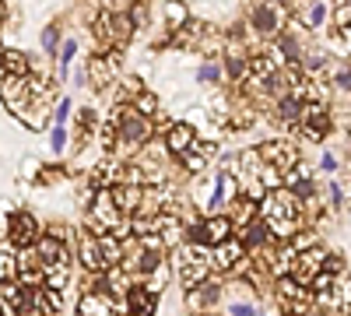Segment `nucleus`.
<instances>
[{"instance_id":"21","label":"nucleus","mask_w":351,"mask_h":316,"mask_svg":"<svg viewBox=\"0 0 351 316\" xmlns=\"http://www.w3.org/2000/svg\"><path fill=\"white\" fill-rule=\"evenodd\" d=\"M186 21H190L186 4H180V0H169V4H165V25H169V28H183Z\"/></svg>"},{"instance_id":"37","label":"nucleus","mask_w":351,"mask_h":316,"mask_svg":"<svg viewBox=\"0 0 351 316\" xmlns=\"http://www.w3.org/2000/svg\"><path fill=\"white\" fill-rule=\"evenodd\" d=\"M67 112H71V102H67V99H64V102H60V106H56V127H60V123H64V120H67Z\"/></svg>"},{"instance_id":"12","label":"nucleus","mask_w":351,"mask_h":316,"mask_svg":"<svg viewBox=\"0 0 351 316\" xmlns=\"http://www.w3.org/2000/svg\"><path fill=\"white\" fill-rule=\"evenodd\" d=\"M243 253H246V243L243 239H225V243H218L215 246V267H221V271H228V267H236V264H243Z\"/></svg>"},{"instance_id":"2","label":"nucleus","mask_w":351,"mask_h":316,"mask_svg":"<svg viewBox=\"0 0 351 316\" xmlns=\"http://www.w3.org/2000/svg\"><path fill=\"white\" fill-rule=\"evenodd\" d=\"M211 267H215V250H208V243H186L176 253V274H180L183 289H197Z\"/></svg>"},{"instance_id":"1","label":"nucleus","mask_w":351,"mask_h":316,"mask_svg":"<svg viewBox=\"0 0 351 316\" xmlns=\"http://www.w3.org/2000/svg\"><path fill=\"white\" fill-rule=\"evenodd\" d=\"M260 204H263L260 208L263 218H267V225H271V236L288 243L291 232H295V225H299V218H302V200L291 193L288 186H281V190H271Z\"/></svg>"},{"instance_id":"18","label":"nucleus","mask_w":351,"mask_h":316,"mask_svg":"<svg viewBox=\"0 0 351 316\" xmlns=\"http://www.w3.org/2000/svg\"><path fill=\"white\" fill-rule=\"evenodd\" d=\"M99 246H102V260H106L109 271L123 264V243L116 239L112 232H102V236H99Z\"/></svg>"},{"instance_id":"14","label":"nucleus","mask_w":351,"mask_h":316,"mask_svg":"<svg viewBox=\"0 0 351 316\" xmlns=\"http://www.w3.org/2000/svg\"><path fill=\"white\" fill-rule=\"evenodd\" d=\"M116 64H120V56H95L92 64H88V81L95 84V88H106V84L116 77Z\"/></svg>"},{"instance_id":"13","label":"nucleus","mask_w":351,"mask_h":316,"mask_svg":"<svg viewBox=\"0 0 351 316\" xmlns=\"http://www.w3.org/2000/svg\"><path fill=\"white\" fill-rule=\"evenodd\" d=\"M232 232H236V221H232L228 215H215L204 221V243L208 246H218L225 239H232Z\"/></svg>"},{"instance_id":"30","label":"nucleus","mask_w":351,"mask_h":316,"mask_svg":"<svg viewBox=\"0 0 351 316\" xmlns=\"http://www.w3.org/2000/svg\"><path fill=\"white\" fill-rule=\"evenodd\" d=\"M334 21H337V28H348L351 25V0H341V4H337Z\"/></svg>"},{"instance_id":"35","label":"nucleus","mask_w":351,"mask_h":316,"mask_svg":"<svg viewBox=\"0 0 351 316\" xmlns=\"http://www.w3.org/2000/svg\"><path fill=\"white\" fill-rule=\"evenodd\" d=\"M74 53H77V42H64V67H60V74H67V64H71Z\"/></svg>"},{"instance_id":"23","label":"nucleus","mask_w":351,"mask_h":316,"mask_svg":"<svg viewBox=\"0 0 351 316\" xmlns=\"http://www.w3.org/2000/svg\"><path fill=\"white\" fill-rule=\"evenodd\" d=\"M215 302H218V289H215V284H200L197 292H190V306H193V309L215 306Z\"/></svg>"},{"instance_id":"4","label":"nucleus","mask_w":351,"mask_h":316,"mask_svg":"<svg viewBox=\"0 0 351 316\" xmlns=\"http://www.w3.org/2000/svg\"><path fill=\"white\" fill-rule=\"evenodd\" d=\"M148 137H152V120L141 117L137 109H127L123 120H120V134H116V141H120L123 148H137V145H144Z\"/></svg>"},{"instance_id":"29","label":"nucleus","mask_w":351,"mask_h":316,"mask_svg":"<svg viewBox=\"0 0 351 316\" xmlns=\"http://www.w3.org/2000/svg\"><path fill=\"white\" fill-rule=\"evenodd\" d=\"M56 46H60V32H56V25L43 28V49L46 53H56Z\"/></svg>"},{"instance_id":"15","label":"nucleus","mask_w":351,"mask_h":316,"mask_svg":"<svg viewBox=\"0 0 351 316\" xmlns=\"http://www.w3.org/2000/svg\"><path fill=\"white\" fill-rule=\"evenodd\" d=\"M81 264L92 271V274H102L109 271L106 260H102V246H99V236H81Z\"/></svg>"},{"instance_id":"39","label":"nucleus","mask_w":351,"mask_h":316,"mask_svg":"<svg viewBox=\"0 0 351 316\" xmlns=\"http://www.w3.org/2000/svg\"><path fill=\"white\" fill-rule=\"evenodd\" d=\"M267 316H285V313H278V309H267Z\"/></svg>"},{"instance_id":"8","label":"nucleus","mask_w":351,"mask_h":316,"mask_svg":"<svg viewBox=\"0 0 351 316\" xmlns=\"http://www.w3.org/2000/svg\"><path fill=\"white\" fill-rule=\"evenodd\" d=\"M8 236H11L14 246H36L39 243V225H36V218L28 215V211H14Z\"/></svg>"},{"instance_id":"11","label":"nucleus","mask_w":351,"mask_h":316,"mask_svg":"<svg viewBox=\"0 0 351 316\" xmlns=\"http://www.w3.org/2000/svg\"><path fill=\"white\" fill-rule=\"evenodd\" d=\"M134 25H137L134 14H112V11L102 14V28H106V36H109L116 46H123V42L134 36Z\"/></svg>"},{"instance_id":"40","label":"nucleus","mask_w":351,"mask_h":316,"mask_svg":"<svg viewBox=\"0 0 351 316\" xmlns=\"http://www.w3.org/2000/svg\"><path fill=\"white\" fill-rule=\"evenodd\" d=\"M274 4H278V0H274ZM281 4H285V0H281Z\"/></svg>"},{"instance_id":"6","label":"nucleus","mask_w":351,"mask_h":316,"mask_svg":"<svg viewBox=\"0 0 351 316\" xmlns=\"http://www.w3.org/2000/svg\"><path fill=\"white\" fill-rule=\"evenodd\" d=\"M324 264H327V250H319L316 243L309 246V250H299V256H295V267H291V274H295V281H302V284H309L319 271H324Z\"/></svg>"},{"instance_id":"9","label":"nucleus","mask_w":351,"mask_h":316,"mask_svg":"<svg viewBox=\"0 0 351 316\" xmlns=\"http://www.w3.org/2000/svg\"><path fill=\"white\" fill-rule=\"evenodd\" d=\"M193 141H197V127H193V123H169V130H165V148H169L172 155L190 151Z\"/></svg>"},{"instance_id":"24","label":"nucleus","mask_w":351,"mask_h":316,"mask_svg":"<svg viewBox=\"0 0 351 316\" xmlns=\"http://www.w3.org/2000/svg\"><path fill=\"white\" fill-rule=\"evenodd\" d=\"M225 67H228V77H236V81L250 74V60H246V56H239V53H232Z\"/></svg>"},{"instance_id":"26","label":"nucleus","mask_w":351,"mask_h":316,"mask_svg":"<svg viewBox=\"0 0 351 316\" xmlns=\"http://www.w3.org/2000/svg\"><path fill=\"white\" fill-rule=\"evenodd\" d=\"M134 109L141 112V117H155V109H158V99H155L152 92H144V95H137V99H134Z\"/></svg>"},{"instance_id":"25","label":"nucleus","mask_w":351,"mask_h":316,"mask_svg":"<svg viewBox=\"0 0 351 316\" xmlns=\"http://www.w3.org/2000/svg\"><path fill=\"white\" fill-rule=\"evenodd\" d=\"M324 18H327V8L316 4V0H313V4L306 8V14H302V21H306L309 28H319V25H324Z\"/></svg>"},{"instance_id":"3","label":"nucleus","mask_w":351,"mask_h":316,"mask_svg":"<svg viewBox=\"0 0 351 316\" xmlns=\"http://www.w3.org/2000/svg\"><path fill=\"white\" fill-rule=\"evenodd\" d=\"M120 218H123V208L116 204L112 186H109V190H99V193H95V200H92V215H88V228L102 236V232H112V228L120 225Z\"/></svg>"},{"instance_id":"16","label":"nucleus","mask_w":351,"mask_h":316,"mask_svg":"<svg viewBox=\"0 0 351 316\" xmlns=\"http://www.w3.org/2000/svg\"><path fill=\"white\" fill-rule=\"evenodd\" d=\"M39 256H43V264H46V271L49 267H56V264H67V253H64V246H60V239H56V232L53 236H39Z\"/></svg>"},{"instance_id":"33","label":"nucleus","mask_w":351,"mask_h":316,"mask_svg":"<svg viewBox=\"0 0 351 316\" xmlns=\"http://www.w3.org/2000/svg\"><path fill=\"white\" fill-rule=\"evenodd\" d=\"M77 123H81V134H88V130H95V112H92V109H81V117H77Z\"/></svg>"},{"instance_id":"17","label":"nucleus","mask_w":351,"mask_h":316,"mask_svg":"<svg viewBox=\"0 0 351 316\" xmlns=\"http://www.w3.org/2000/svg\"><path fill=\"white\" fill-rule=\"evenodd\" d=\"M0 67H4V74H14V77H25L28 71V56L21 49H0Z\"/></svg>"},{"instance_id":"38","label":"nucleus","mask_w":351,"mask_h":316,"mask_svg":"<svg viewBox=\"0 0 351 316\" xmlns=\"http://www.w3.org/2000/svg\"><path fill=\"white\" fill-rule=\"evenodd\" d=\"M319 165H324L327 172H334V169H337V158H334V155H324V162H319Z\"/></svg>"},{"instance_id":"31","label":"nucleus","mask_w":351,"mask_h":316,"mask_svg":"<svg viewBox=\"0 0 351 316\" xmlns=\"http://www.w3.org/2000/svg\"><path fill=\"white\" fill-rule=\"evenodd\" d=\"M197 77H200V81H208V84H215V81L221 77V67H218V64H204Z\"/></svg>"},{"instance_id":"7","label":"nucleus","mask_w":351,"mask_h":316,"mask_svg":"<svg viewBox=\"0 0 351 316\" xmlns=\"http://www.w3.org/2000/svg\"><path fill=\"white\" fill-rule=\"evenodd\" d=\"M281 21H285V11L274 4H260V8H253V14H250V28L256 36H278L281 32Z\"/></svg>"},{"instance_id":"28","label":"nucleus","mask_w":351,"mask_h":316,"mask_svg":"<svg viewBox=\"0 0 351 316\" xmlns=\"http://www.w3.org/2000/svg\"><path fill=\"white\" fill-rule=\"evenodd\" d=\"M236 208H239V211L232 215V221H236V225H243V228H246V225H250V215H253V204H250V197H243V200H239Z\"/></svg>"},{"instance_id":"27","label":"nucleus","mask_w":351,"mask_h":316,"mask_svg":"<svg viewBox=\"0 0 351 316\" xmlns=\"http://www.w3.org/2000/svg\"><path fill=\"white\" fill-rule=\"evenodd\" d=\"M180 158H183V165H186L190 172H204V165H208V155H197V148L183 151Z\"/></svg>"},{"instance_id":"19","label":"nucleus","mask_w":351,"mask_h":316,"mask_svg":"<svg viewBox=\"0 0 351 316\" xmlns=\"http://www.w3.org/2000/svg\"><path fill=\"white\" fill-rule=\"evenodd\" d=\"M267 239H271V225H267V218L250 221V225L243 228V243H246V246H253V250H260Z\"/></svg>"},{"instance_id":"10","label":"nucleus","mask_w":351,"mask_h":316,"mask_svg":"<svg viewBox=\"0 0 351 316\" xmlns=\"http://www.w3.org/2000/svg\"><path fill=\"white\" fill-rule=\"evenodd\" d=\"M77 316H120V313H116L106 289H99V292H84V299L77 302Z\"/></svg>"},{"instance_id":"22","label":"nucleus","mask_w":351,"mask_h":316,"mask_svg":"<svg viewBox=\"0 0 351 316\" xmlns=\"http://www.w3.org/2000/svg\"><path fill=\"white\" fill-rule=\"evenodd\" d=\"M278 53H281V60H285V64H299V56H302L295 36H281V39H278Z\"/></svg>"},{"instance_id":"5","label":"nucleus","mask_w":351,"mask_h":316,"mask_svg":"<svg viewBox=\"0 0 351 316\" xmlns=\"http://www.w3.org/2000/svg\"><path fill=\"white\" fill-rule=\"evenodd\" d=\"M256 155H260V162L274 165L281 176H285V172H291V169H299V151L291 148V145H281V141H271V145L256 148Z\"/></svg>"},{"instance_id":"32","label":"nucleus","mask_w":351,"mask_h":316,"mask_svg":"<svg viewBox=\"0 0 351 316\" xmlns=\"http://www.w3.org/2000/svg\"><path fill=\"white\" fill-rule=\"evenodd\" d=\"M334 84H337L341 92H351V64H348L344 71H337V74H334Z\"/></svg>"},{"instance_id":"20","label":"nucleus","mask_w":351,"mask_h":316,"mask_svg":"<svg viewBox=\"0 0 351 316\" xmlns=\"http://www.w3.org/2000/svg\"><path fill=\"white\" fill-rule=\"evenodd\" d=\"M285 186H288L291 193H295L299 200H309V197H313V190H316V186H313V180H306L302 172H299V169L285 172Z\"/></svg>"},{"instance_id":"36","label":"nucleus","mask_w":351,"mask_h":316,"mask_svg":"<svg viewBox=\"0 0 351 316\" xmlns=\"http://www.w3.org/2000/svg\"><path fill=\"white\" fill-rule=\"evenodd\" d=\"M228 313H232V316H253V306H246V302H236V306H228Z\"/></svg>"},{"instance_id":"34","label":"nucleus","mask_w":351,"mask_h":316,"mask_svg":"<svg viewBox=\"0 0 351 316\" xmlns=\"http://www.w3.org/2000/svg\"><path fill=\"white\" fill-rule=\"evenodd\" d=\"M49 145H53V151H60V148L67 145V134H64V127H56V130L49 134Z\"/></svg>"}]
</instances>
